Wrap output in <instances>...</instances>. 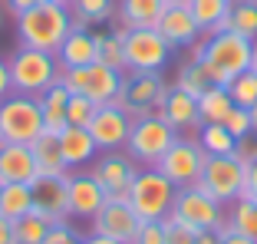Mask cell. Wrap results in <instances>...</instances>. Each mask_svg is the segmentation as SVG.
<instances>
[{"instance_id": "obj_1", "label": "cell", "mask_w": 257, "mask_h": 244, "mask_svg": "<svg viewBox=\"0 0 257 244\" xmlns=\"http://www.w3.org/2000/svg\"><path fill=\"white\" fill-rule=\"evenodd\" d=\"M254 40L241 37L234 30H218L201 37L195 46H191V60L204 69V76L211 86H227L237 73L250 69V60H254Z\"/></svg>"}, {"instance_id": "obj_2", "label": "cell", "mask_w": 257, "mask_h": 244, "mask_svg": "<svg viewBox=\"0 0 257 244\" xmlns=\"http://www.w3.org/2000/svg\"><path fill=\"white\" fill-rule=\"evenodd\" d=\"M69 30H73L69 7L53 4V0H46V4L17 17V40H20V46H33V50H46V53H56Z\"/></svg>"}, {"instance_id": "obj_3", "label": "cell", "mask_w": 257, "mask_h": 244, "mask_svg": "<svg viewBox=\"0 0 257 244\" xmlns=\"http://www.w3.org/2000/svg\"><path fill=\"white\" fill-rule=\"evenodd\" d=\"M7 66H10L14 92H27V96L46 92L53 83H60V76H63L60 63H56V53L33 50V46H17L14 53L7 56Z\"/></svg>"}, {"instance_id": "obj_4", "label": "cell", "mask_w": 257, "mask_h": 244, "mask_svg": "<svg viewBox=\"0 0 257 244\" xmlns=\"http://www.w3.org/2000/svg\"><path fill=\"white\" fill-rule=\"evenodd\" d=\"M43 112L40 99L27 92H10L7 99H0V142H20L30 145L43 136Z\"/></svg>"}, {"instance_id": "obj_5", "label": "cell", "mask_w": 257, "mask_h": 244, "mask_svg": "<svg viewBox=\"0 0 257 244\" xmlns=\"http://www.w3.org/2000/svg\"><path fill=\"white\" fill-rule=\"evenodd\" d=\"M175 191L178 188L152 165V168H142V172L136 175L128 205H132V211L139 214V221H165L168 214H172Z\"/></svg>"}, {"instance_id": "obj_6", "label": "cell", "mask_w": 257, "mask_h": 244, "mask_svg": "<svg viewBox=\"0 0 257 244\" xmlns=\"http://www.w3.org/2000/svg\"><path fill=\"white\" fill-rule=\"evenodd\" d=\"M89 172L99 182L106 201H128L132 185H136V175L142 172V165H139L125 149H112V152H99L96 162L89 165Z\"/></svg>"}, {"instance_id": "obj_7", "label": "cell", "mask_w": 257, "mask_h": 244, "mask_svg": "<svg viewBox=\"0 0 257 244\" xmlns=\"http://www.w3.org/2000/svg\"><path fill=\"white\" fill-rule=\"evenodd\" d=\"M168 83L162 73H149V69H128L122 76V89L115 96V106L125 109L132 119L159 112V102L165 96Z\"/></svg>"}, {"instance_id": "obj_8", "label": "cell", "mask_w": 257, "mask_h": 244, "mask_svg": "<svg viewBox=\"0 0 257 244\" xmlns=\"http://www.w3.org/2000/svg\"><path fill=\"white\" fill-rule=\"evenodd\" d=\"M204 162H208V152L201 149L198 136H178L168 145V152L155 162V168L175 188H188V185H198V178L204 172Z\"/></svg>"}, {"instance_id": "obj_9", "label": "cell", "mask_w": 257, "mask_h": 244, "mask_svg": "<svg viewBox=\"0 0 257 244\" xmlns=\"http://www.w3.org/2000/svg\"><path fill=\"white\" fill-rule=\"evenodd\" d=\"M175 139H178V132H175L159 112H152V115H142V119L132 122L125 152L132 155L142 168H152L162 155L168 152V145H172Z\"/></svg>"}, {"instance_id": "obj_10", "label": "cell", "mask_w": 257, "mask_h": 244, "mask_svg": "<svg viewBox=\"0 0 257 244\" xmlns=\"http://www.w3.org/2000/svg\"><path fill=\"white\" fill-rule=\"evenodd\" d=\"M122 50H125V66L128 69H149V73H162L175 53L172 46H168V40L155 27H136V30H125L122 27Z\"/></svg>"}, {"instance_id": "obj_11", "label": "cell", "mask_w": 257, "mask_h": 244, "mask_svg": "<svg viewBox=\"0 0 257 244\" xmlns=\"http://www.w3.org/2000/svg\"><path fill=\"white\" fill-rule=\"evenodd\" d=\"M244 175H247V162L234 155H208L204 172L198 178V188H204L214 201L231 205L244 195Z\"/></svg>"}, {"instance_id": "obj_12", "label": "cell", "mask_w": 257, "mask_h": 244, "mask_svg": "<svg viewBox=\"0 0 257 244\" xmlns=\"http://www.w3.org/2000/svg\"><path fill=\"white\" fill-rule=\"evenodd\" d=\"M168 218L182 221L185 228H191V231L221 228V224H224V205H221V201H214L204 188L188 185V188H178V191H175L172 214H168Z\"/></svg>"}, {"instance_id": "obj_13", "label": "cell", "mask_w": 257, "mask_h": 244, "mask_svg": "<svg viewBox=\"0 0 257 244\" xmlns=\"http://www.w3.org/2000/svg\"><path fill=\"white\" fill-rule=\"evenodd\" d=\"M132 115L125 112V109H119L115 102H109V106H99L96 115L89 119V136L92 142L99 145V152H112V149H125L128 142V132H132Z\"/></svg>"}, {"instance_id": "obj_14", "label": "cell", "mask_w": 257, "mask_h": 244, "mask_svg": "<svg viewBox=\"0 0 257 244\" xmlns=\"http://www.w3.org/2000/svg\"><path fill=\"white\" fill-rule=\"evenodd\" d=\"M33 191V211L46 218L50 224L69 221V191H66V175H37L30 182Z\"/></svg>"}, {"instance_id": "obj_15", "label": "cell", "mask_w": 257, "mask_h": 244, "mask_svg": "<svg viewBox=\"0 0 257 244\" xmlns=\"http://www.w3.org/2000/svg\"><path fill=\"white\" fill-rule=\"evenodd\" d=\"M66 191H69V221L89 224L102 211V205H106V195H102L99 182L92 178V172H69Z\"/></svg>"}, {"instance_id": "obj_16", "label": "cell", "mask_w": 257, "mask_h": 244, "mask_svg": "<svg viewBox=\"0 0 257 244\" xmlns=\"http://www.w3.org/2000/svg\"><path fill=\"white\" fill-rule=\"evenodd\" d=\"M139 224L142 221H139V214L132 211L128 201H106L102 211L89 221V231L106 234V237H112V241H119V244H128L132 237H136Z\"/></svg>"}, {"instance_id": "obj_17", "label": "cell", "mask_w": 257, "mask_h": 244, "mask_svg": "<svg viewBox=\"0 0 257 244\" xmlns=\"http://www.w3.org/2000/svg\"><path fill=\"white\" fill-rule=\"evenodd\" d=\"M159 115L172 126L178 136H195L201 129V119H198V99L182 92L178 86H168L165 96L159 102Z\"/></svg>"}, {"instance_id": "obj_18", "label": "cell", "mask_w": 257, "mask_h": 244, "mask_svg": "<svg viewBox=\"0 0 257 244\" xmlns=\"http://www.w3.org/2000/svg\"><path fill=\"white\" fill-rule=\"evenodd\" d=\"M56 139H60V152H63V162H66L69 172H83V168H89L92 162H96L99 145L92 142L89 129H83V126H66L63 132H56Z\"/></svg>"}, {"instance_id": "obj_19", "label": "cell", "mask_w": 257, "mask_h": 244, "mask_svg": "<svg viewBox=\"0 0 257 244\" xmlns=\"http://www.w3.org/2000/svg\"><path fill=\"white\" fill-rule=\"evenodd\" d=\"M155 30L168 40L172 50H191V46L201 40V30H198V23H195V17H191L188 7H168L165 14H162Z\"/></svg>"}, {"instance_id": "obj_20", "label": "cell", "mask_w": 257, "mask_h": 244, "mask_svg": "<svg viewBox=\"0 0 257 244\" xmlns=\"http://www.w3.org/2000/svg\"><path fill=\"white\" fill-rule=\"evenodd\" d=\"M37 178V162H33L30 145L20 142H0V185L27 182Z\"/></svg>"}, {"instance_id": "obj_21", "label": "cell", "mask_w": 257, "mask_h": 244, "mask_svg": "<svg viewBox=\"0 0 257 244\" xmlns=\"http://www.w3.org/2000/svg\"><path fill=\"white\" fill-rule=\"evenodd\" d=\"M56 63H60V69L92 66L96 63V37H92V30L73 27L66 33V40L60 43V50H56Z\"/></svg>"}, {"instance_id": "obj_22", "label": "cell", "mask_w": 257, "mask_h": 244, "mask_svg": "<svg viewBox=\"0 0 257 244\" xmlns=\"http://www.w3.org/2000/svg\"><path fill=\"white\" fill-rule=\"evenodd\" d=\"M122 76L125 73H119L112 66L92 63V66H86V92L83 96H89L96 106H109V102H115V96L122 89Z\"/></svg>"}, {"instance_id": "obj_23", "label": "cell", "mask_w": 257, "mask_h": 244, "mask_svg": "<svg viewBox=\"0 0 257 244\" xmlns=\"http://www.w3.org/2000/svg\"><path fill=\"white\" fill-rule=\"evenodd\" d=\"M165 10H168L165 0H119V4H115V23H122L125 30L159 27Z\"/></svg>"}, {"instance_id": "obj_24", "label": "cell", "mask_w": 257, "mask_h": 244, "mask_svg": "<svg viewBox=\"0 0 257 244\" xmlns=\"http://www.w3.org/2000/svg\"><path fill=\"white\" fill-rule=\"evenodd\" d=\"M115 4H119V0H73V4H69L73 27L96 30L102 23H112L115 20Z\"/></svg>"}, {"instance_id": "obj_25", "label": "cell", "mask_w": 257, "mask_h": 244, "mask_svg": "<svg viewBox=\"0 0 257 244\" xmlns=\"http://www.w3.org/2000/svg\"><path fill=\"white\" fill-rule=\"evenodd\" d=\"M30 152H33V162H37V175H69L60 152V139L53 132H43L37 142H30Z\"/></svg>"}, {"instance_id": "obj_26", "label": "cell", "mask_w": 257, "mask_h": 244, "mask_svg": "<svg viewBox=\"0 0 257 244\" xmlns=\"http://www.w3.org/2000/svg\"><path fill=\"white\" fill-rule=\"evenodd\" d=\"M40 112H43V129L46 132H63L66 129V102H69V92L63 89V83H53L46 92H40Z\"/></svg>"}, {"instance_id": "obj_27", "label": "cell", "mask_w": 257, "mask_h": 244, "mask_svg": "<svg viewBox=\"0 0 257 244\" xmlns=\"http://www.w3.org/2000/svg\"><path fill=\"white\" fill-rule=\"evenodd\" d=\"M188 10H191V17H195L201 37H208V33L224 30L227 14H231V0H191Z\"/></svg>"}, {"instance_id": "obj_28", "label": "cell", "mask_w": 257, "mask_h": 244, "mask_svg": "<svg viewBox=\"0 0 257 244\" xmlns=\"http://www.w3.org/2000/svg\"><path fill=\"white\" fill-rule=\"evenodd\" d=\"M96 37V63L112 66L119 73H125V50H122V27L112 20V30H92Z\"/></svg>"}, {"instance_id": "obj_29", "label": "cell", "mask_w": 257, "mask_h": 244, "mask_svg": "<svg viewBox=\"0 0 257 244\" xmlns=\"http://www.w3.org/2000/svg\"><path fill=\"white\" fill-rule=\"evenodd\" d=\"M33 211V191L27 182H10L0 188V214L10 221H20L23 214Z\"/></svg>"}, {"instance_id": "obj_30", "label": "cell", "mask_w": 257, "mask_h": 244, "mask_svg": "<svg viewBox=\"0 0 257 244\" xmlns=\"http://www.w3.org/2000/svg\"><path fill=\"white\" fill-rule=\"evenodd\" d=\"M234 109V102H231V92H227V86H208V92L204 96H198V119H201V126H208V122H224V115Z\"/></svg>"}, {"instance_id": "obj_31", "label": "cell", "mask_w": 257, "mask_h": 244, "mask_svg": "<svg viewBox=\"0 0 257 244\" xmlns=\"http://www.w3.org/2000/svg\"><path fill=\"white\" fill-rule=\"evenodd\" d=\"M224 30H234L257 43V0H231V14H227Z\"/></svg>"}, {"instance_id": "obj_32", "label": "cell", "mask_w": 257, "mask_h": 244, "mask_svg": "<svg viewBox=\"0 0 257 244\" xmlns=\"http://www.w3.org/2000/svg\"><path fill=\"white\" fill-rule=\"evenodd\" d=\"M195 136H198V142H201V149L208 155H234V149H237V139L224 129V122H208Z\"/></svg>"}, {"instance_id": "obj_33", "label": "cell", "mask_w": 257, "mask_h": 244, "mask_svg": "<svg viewBox=\"0 0 257 244\" xmlns=\"http://www.w3.org/2000/svg\"><path fill=\"white\" fill-rule=\"evenodd\" d=\"M224 224L237 228L241 234L257 237V201L250 195H241L237 201H231V211L224 214Z\"/></svg>"}, {"instance_id": "obj_34", "label": "cell", "mask_w": 257, "mask_h": 244, "mask_svg": "<svg viewBox=\"0 0 257 244\" xmlns=\"http://www.w3.org/2000/svg\"><path fill=\"white\" fill-rule=\"evenodd\" d=\"M46 231H50V221L40 218L37 211H30L20 221H14V244H43Z\"/></svg>"}, {"instance_id": "obj_35", "label": "cell", "mask_w": 257, "mask_h": 244, "mask_svg": "<svg viewBox=\"0 0 257 244\" xmlns=\"http://www.w3.org/2000/svg\"><path fill=\"white\" fill-rule=\"evenodd\" d=\"M227 92H231V102H234V106L250 109L257 102V73H254V69L237 73V76L227 83Z\"/></svg>"}, {"instance_id": "obj_36", "label": "cell", "mask_w": 257, "mask_h": 244, "mask_svg": "<svg viewBox=\"0 0 257 244\" xmlns=\"http://www.w3.org/2000/svg\"><path fill=\"white\" fill-rule=\"evenodd\" d=\"M175 86H178V89L182 92H188V96H204V92H208V76H204V69L198 66L195 60H188V63H182V66H178V76H175Z\"/></svg>"}, {"instance_id": "obj_37", "label": "cell", "mask_w": 257, "mask_h": 244, "mask_svg": "<svg viewBox=\"0 0 257 244\" xmlns=\"http://www.w3.org/2000/svg\"><path fill=\"white\" fill-rule=\"evenodd\" d=\"M96 102L89 99V96H83V92H76V96H69L66 102V126H89V119L96 115Z\"/></svg>"}, {"instance_id": "obj_38", "label": "cell", "mask_w": 257, "mask_h": 244, "mask_svg": "<svg viewBox=\"0 0 257 244\" xmlns=\"http://www.w3.org/2000/svg\"><path fill=\"white\" fill-rule=\"evenodd\" d=\"M224 129L231 132V136L241 142V139H247L250 132H254V122H250V109H241V106H234L231 112L224 115Z\"/></svg>"}, {"instance_id": "obj_39", "label": "cell", "mask_w": 257, "mask_h": 244, "mask_svg": "<svg viewBox=\"0 0 257 244\" xmlns=\"http://www.w3.org/2000/svg\"><path fill=\"white\" fill-rule=\"evenodd\" d=\"M43 244H83V234H79V231H76L69 221H63V224H50V231H46Z\"/></svg>"}, {"instance_id": "obj_40", "label": "cell", "mask_w": 257, "mask_h": 244, "mask_svg": "<svg viewBox=\"0 0 257 244\" xmlns=\"http://www.w3.org/2000/svg\"><path fill=\"white\" fill-rule=\"evenodd\" d=\"M128 244H165V221H142Z\"/></svg>"}, {"instance_id": "obj_41", "label": "cell", "mask_w": 257, "mask_h": 244, "mask_svg": "<svg viewBox=\"0 0 257 244\" xmlns=\"http://www.w3.org/2000/svg\"><path fill=\"white\" fill-rule=\"evenodd\" d=\"M165 244H195V231L175 218H165Z\"/></svg>"}, {"instance_id": "obj_42", "label": "cell", "mask_w": 257, "mask_h": 244, "mask_svg": "<svg viewBox=\"0 0 257 244\" xmlns=\"http://www.w3.org/2000/svg\"><path fill=\"white\" fill-rule=\"evenodd\" d=\"M221 244H257V237H250V234H241L237 228L224 224V228H221Z\"/></svg>"}, {"instance_id": "obj_43", "label": "cell", "mask_w": 257, "mask_h": 244, "mask_svg": "<svg viewBox=\"0 0 257 244\" xmlns=\"http://www.w3.org/2000/svg\"><path fill=\"white\" fill-rule=\"evenodd\" d=\"M244 195L257 198V159L247 162V175H244Z\"/></svg>"}, {"instance_id": "obj_44", "label": "cell", "mask_w": 257, "mask_h": 244, "mask_svg": "<svg viewBox=\"0 0 257 244\" xmlns=\"http://www.w3.org/2000/svg\"><path fill=\"white\" fill-rule=\"evenodd\" d=\"M7 4V10L14 17H20V14H27V10H33V7H40V4H46V0H4Z\"/></svg>"}, {"instance_id": "obj_45", "label": "cell", "mask_w": 257, "mask_h": 244, "mask_svg": "<svg viewBox=\"0 0 257 244\" xmlns=\"http://www.w3.org/2000/svg\"><path fill=\"white\" fill-rule=\"evenodd\" d=\"M10 92H14V83H10V66H7V60L0 56V99H7Z\"/></svg>"}, {"instance_id": "obj_46", "label": "cell", "mask_w": 257, "mask_h": 244, "mask_svg": "<svg viewBox=\"0 0 257 244\" xmlns=\"http://www.w3.org/2000/svg\"><path fill=\"white\" fill-rule=\"evenodd\" d=\"M221 228H224V224H221ZM221 228L195 231V244H221Z\"/></svg>"}, {"instance_id": "obj_47", "label": "cell", "mask_w": 257, "mask_h": 244, "mask_svg": "<svg viewBox=\"0 0 257 244\" xmlns=\"http://www.w3.org/2000/svg\"><path fill=\"white\" fill-rule=\"evenodd\" d=\"M0 244H14V221L0 214Z\"/></svg>"}, {"instance_id": "obj_48", "label": "cell", "mask_w": 257, "mask_h": 244, "mask_svg": "<svg viewBox=\"0 0 257 244\" xmlns=\"http://www.w3.org/2000/svg\"><path fill=\"white\" fill-rule=\"evenodd\" d=\"M83 244H119V241H112V237H106V234H96V231H89V234H83Z\"/></svg>"}, {"instance_id": "obj_49", "label": "cell", "mask_w": 257, "mask_h": 244, "mask_svg": "<svg viewBox=\"0 0 257 244\" xmlns=\"http://www.w3.org/2000/svg\"><path fill=\"white\" fill-rule=\"evenodd\" d=\"M165 4H168V7H188L191 0H165Z\"/></svg>"}, {"instance_id": "obj_50", "label": "cell", "mask_w": 257, "mask_h": 244, "mask_svg": "<svg viewBox=\"0 0 257 244\" xmlns=\"http://www.w3.org/2000/svg\"><path fill=\"white\" fill-rule=\"evenodd\" d=\"M250 122H254V132H257V102L250 106Z\"/></svg>"}, {"instance_id": "obj_51", "label": "cell", "mask_w": 257, "mask_h": 244, "mask_svg": "<svg viewBox=\"0 0 257 244\" xmlns=\"http://www.w3.org/2000/svg\"><path fill=\"white\" fill-rule=\"evenodd\" d=\"M250 69L257 73V46H254V60H250Z\"/></svg>"}, {"instance_id": "obj_52", "label": "cell", "mask_w": 257, "mask_h": 244, "mask_svg": "<svg viewBox=\"0 0 257 244\" xmlns=\"http://www.w3.org/2000/svg\"><path fill=\"white\" fill-rule=\"evenodd\" d=\"M53 4H63V7H69V4H73V0H53Z\"/></svg>"}, {"instance_id": "obj_53", "label": "cell", "mask_w": 257, "mask_h": 244, "mask_svg": "<svg viewBox=\"0 0 257 244\" xmlns=\"http://www.w3.org/2000/svg\"><path fill=\"white\" fill-rule=\"evenodd\" d=\"M0 27H4V7H0Z\"/></svg>"}, {"instance_id": "obj_54", "label": "cell", "mask_w": 257, "mask_h": 244, "mask_svg": "<svg viewBox=\"0 0 257 244\" xmlns=\"http://www.w3.org/2000/svg\"><path fill=\"white\" fill-rule=\"evenodd\" d=\"M0 188H4V185H0Z\"/></svg>"}, {"instance_id": "obj_55", "label": "cell", "mask_w": 257, "mask_h": 244, "mask_svg": "<svg viewBox=\"0 0 257 244\" xmlns=\"http://www.w3.org/2000/svg\"><path fill=\"white\" fill-rule=\"evenodd\" d=\"M254 201H257V198H254Z\"/></svg>"}]
</instances>
